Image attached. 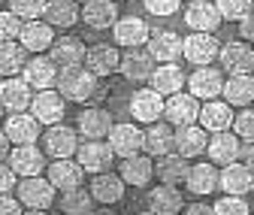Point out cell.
Masks as SVG:
<instances>
[{"mask_svg": "<svg viewBox=\"0 0 254 215\" xmlns=\"http://www.w3.org/2000/svg\"><path fill=\"white\" fill-rule=\"evenodd\" d=\"M97 85H100V79L94 76L85 64L61 67L58 82H55V88L64 94V100H70V103H91V97H94V91H97Z\"/></svg>", "mask_w": 254, "mask_h": 215, "instance_id": "6da1fadb", "label": "cell"}, {"mask_svg": "<svg viewBox=\"0 0 254 215\" xmlns=\"http://www.w3.org/2000/svg\"><path fill=\"white\" fill-rule=\"evenodd\" d=\"M58 197V188L49 182V176H24L18 179V200L24 209H52Z\"/></svg>", "mask_w": 254, "mask_h": 215, "instance_id": "7a4b0ae2", "label": "cell"}, {"mask_svg": "<svg viewBox=\"0 0 254 215\" xmlns=\"http://www.w3.org/2000/svg\"><path fill=\"white\" fill-rule=\"evenodd\" d=\"M200 109H203V100H197L190 91H188V94H185V91H179V94L167 97V103H164V121H170L173 128L197 125Z\"/></svg>", "mask_w": 254, "mask_h": 215, "instance_id": "3957f363", "label": "cell"}, {"mask_svg": "<svg viewBox=\"0 0 254 215\" xmlns=\"http://www.w3.org/2000/svg\"><path fill=\"white\" fill-rule=\"evenodd\" d=\"M43 151L49 158H73L79 151V131L70 125H52L43 134Z\"/></svg>", "mask_w": 254, "mask_h": 215, "instance_id": "277c9868", "label": "cell"}, {"mask_svg": "<svg viewBox=\"0 0 254 215\" xmlns=\"http://www.w3.org/2000/svg\"><path fill=\"white\" fill-rule=\"evenodd\" d=\"M224 73H221V70H215V67H197L194 73H190L188 76V91H190V94H194L197 100H218L221 94H224Z\"/></svg>", "mask_w": 254, "mask_h": 215, "instance_id": "5b68a950", "label": "cell"}, {"mask_svg": "<svg viewBox=\"0 0 254 215\" xmlns=\"http://www.w3.org/2000/svg\"><path fill=\"white\" fill-rule=\"evenodd\" d=\"M76 161L85 167V173L97 176V173L112 170V164H115V151H112V145H109V143H103V140H88V143H82V145H79Z\"/></svg>", "mask_w": 254, "mask_h": 215, "instance_id": "8992f818", "label": "cell"}, {"mask_svg": "<svg viewBox=\"0 0 254 215\" xmlns=\"http://www.w3.org/2000/svg\"><path fill=\"white\" fill-rule=\"evenodd\" d=\"M0 103L6 112H27L34 103V88L24 76H3L0 79Z\"/></svg>", "mask_w": 254, "mask_h": 215, "instance_id": "52a82bcc", "label": "cell"}, {"mask_svg": "<svg viewBox=\"0 0 254 215\" xmlns=\"http://www.w3.org/2000/svg\"><path fill=\"white\" fill-rule=\"evenodd\" d=\"M164 103H167V97L157 94L154 88H136L130 94V115L139 125H154L164 115Z\"/></svg>", "mask_w": 254, "mask_h": 215, "instance_id": "ba28073f", "label": "cell"}, {"mask_svg": "<svg viewBox=\"0 0 254 215\" xmlns=\"http://www.w3.org/2000/svg\"><path fill=\"white\" fill-rule=\"evenodd\" d=\"M30 112L37 115L40 125L52 128V125H61L64 121V112H67V100L58 88H46L40 94H34V103H30Z\"/></svg>", "mask_w": 254, "mask_h": 215, "instance_id": "9c48e42d", "label": "cell"}, {"mask_svg": "<svg viewBox=\"0 0 254 215\" xmlns=\"http://www.w3.org/2000/svg\"><path fill=\"white\" fill-rule=\"evenodd\" d=\"M221 58V67H224L230 76H239V73H254V49L248 40H230L221 46L218 52Z\"/></svg>", "mask_w": 254, "mask_h": 215, "instance_id": "30bf717a", "label": "cell"}, {"mask_svg": "<svg viewBox=\"0 0 254 215\" xmlns=\"http://www.w3.org/2000/svg\"><path fill=\"white\" fill-rule=\"evenodd\" d=\"M221 46L212 34H203V30H190V34L185 37V49H182V58L188 61V64H197V67H206L212 64V61L218 58Z\"/></svg>", "mask_w": 254, "mask_h": 215, "instance_id": "8fae6325", "label": "cell"}, {"mask_svg": "<svg viewBox=\"0 0 254 215\" xmlns=\"http://www.w3.org/2000/svg\"><path fill=\"white\" fill-rule=\"evenodd\" d=\"M49 182L64 194V191H73V188H82V182H85V167L73 158H55L46 170Z\"/></svg>", "mask_w": 254, "mask_h": 215, "instance_id": "7c38bea8", "label": "cell"}, {"mask_svg": "<svg viewBox=\"0 0 254 215\" xmlns=\"http://www.w3.org/2000/svg\"><path fill=\"white\" fill-rule=\"evenodd\" d=\"M142 140H145V131H139V125H133V121H121V125H112L109 131V145L118 158L139 155Z\"/></svg>", "mask_w": 254, "mask_h": 215, "instance_id": "4fadbf2b", "label": "cell"}, {"mask_svg": "<svg viewBox=\"0 0 254 215\" xmlns=\"http://www.w3.org/2000/svg\"><path fill=\"white\" fill-rule=\"evenodd\" d=\"M9 167L18 173V179H24V176H43V170H46V151L37 143L12 145V151H9Z\"/></svg>", "mask_w": 254, "mask_h": 215, "instance_id": "5bb4252c", "label": "cell"}, {"mask_svg": "<svg viewBox=\"0 0 254 215\" xmlns=\"http://www.w3.org/2000/svg\"><path fill=\"white\" fill-rule=\"evenodd\" d=\"M88 191L94 194V200H97L100 206H115V203H121V200H124L127 182L121 179V173L106 170V173L91 176V188H88Z\"/></svg>", "mask_w": 254, "mask_h": 215, "instance_id": "9a60e30c", "label": "cell"}, {"mask_svg": "<svg viewBox=\"0 0 254 215\" xmlns=\"http://www.w3.org/2000/svg\"><path fill=\"white\" fill-rule=\"evenodd\" d=\"M58 73H61V67L52 61V55H34L24 64V70H21V76L27 79V85L30 88H37V91H46V88H55V82H58Z\"/></svg>", "mask_w": 254, "mask_h": 215, "instance_id": "2e32d148", "label": "cell"}, {"mask_svg": "<svg viewBox=\"0 0 254 215\" xmlns=\"http://www.w3.org/2000/svg\"><path fill=\"white\" fill-rule=\"evenodd\" d=\"M112 37H115V46H121V49H136V46L148 43L151 27L139 15H124L112 24Z\"/></svg>", "mask_w": 254, "mask_h": 215, "instance_id": "e0dca14e", "label": "cell"}, {"mask_svg": "<svg viewBox=\"0 0 254 215\" xmlns=\"http://www.w3.org/2000/svg\"><path fill=\"white\" fill-rule=\"evenodd\" d=\"M154 67H157V61H154L151 52L142 49V46L127 49V52L121 55V76H124L127 82H148L151 73H154Z\"/></svg>", "mask_w": 254, "mask_h": 215, "instance_id": "ac0fdd59", "label": "cell"}, {"mask_svg": "<svg viewBox=\"0 0 254 215\" xmlns=\"http://www.w3.org/2000/svg\"><path fill=\"white\" fill-rule=\"evenodd\" d=\"M239 148H242V140L236 137V131H218L209 137V145H206V155L212 164L218 167H227L233 161H239Z\"/></svg>", "mask_w": 254, "mask_h": 215, "instance_id": "d6986e66", "label": "cell"}, {"mask_svg": "<svg viewBox=\"0 0 254 215\" xmlns=\"http://www.w3.org/2000/svg\"><path fill=\"white\" fill-rule=\"evenodd\" d=\"M145 49L151 52V58L157 61V64H170V61H179L182 58L185 40L176 34V30H151Z\"/></svg>", "mask_w": 254, "mask_h": 215, "instance_id": "ffe728a7", "label": "cell"}, {"mask_svg": "<svg viewBox=\"0 0 254 215\" xmlns=\"http://www.w3.org/2000/svg\"><path fill=\"white\" fill-rule=\"evenodd\" d=\"M55 40H58V37H55V27H52L49 21H40V18L24 21V24H21V34H18V43H21L30 55L49 52Z\"/></svg>", "mask_w": 254, "mask_h": 215, "instance_id": "44dd1931", "label": "cell"}, {"mask_svg": "<svg viewBox=\"0 0 254 215\" xmlns=\"http://www.w3.org/2000/svg\"><path fill=\"white\" fill-rule=\"evenodd\" d=\"M85 67L97 76V79L112 76L115 70H121V52H118V46H109V43L91 46L88 55H85Z\"/></svg>", "mask_w": 254, "mask_h": 215, "instance_id": "7402d4cb", "label": "cell"}, {"mask_svg": "<svg viewBox=\"0 0 254 215\" xmlns=\"http://www.w3.org/2000/svg\"><path fill=\"white\" fill-rule=\"evenodd\" d=\"M221 12L215 3H209V0H190L188 9H185V24L190 30H203V34H215V30L221 27Z\"/></svg>", "mask_w": 254, "mask_h": 215, "instance_id": "603a6c76", "label": "cell"}, {"mask_svg": "<svg viewBox=\"0 0 254 215\" xmlns=\"http://www.w3.org/2000/svg\"><path fill=\"white\" fill-rule=\"evenodd\" d=\"M142 151L151 158H164L170 151H176V128L170 121H154L145 131V140H142Z\"/></svg>", "mask_w": 254, "mask_h": 215, "instance_id": "cb8c5ba5", "label": "cell"}, {"mask_svg": "<svg viewBox=\"0 0 254 215\" xmlns=\"http://www.w3.org/2000/svg\"><path fill=\"white\" fill-rule=\"evenodd\" d=\"M3 131L12 140V145H27L40 140V121L34 112H9V118L3 121Z\"/></svg>", "mask_w": 254, "mask_h": 215, "instance_id": "d4e9b609", "label": "cell"}, {"mask_svg": "<svg viewBox=\"0 0 254 215\" xmlns=\"http://www.w3.org/2000/svg\"><path fill=\"white\" fill-rule=\"evenodd\" d=\"M233 118L236 115H233V106L227 100H206L197 125L206 128L209 134H218V131H233Z\"/></svg>", "mask_w": 254, "mask_h": 215, "instance_id": "484cf974", "label": "cell"}, {"mask_svg": "<svg viewBox=\"0 0 254 215\" xmlns=\"http://www.w3.org/2000/svg\"><path fill=\"white\" fill-rule=\"evenodd\" d=\"M185 185H188L190 194H197V197L212 194L215 188H221V170H218V164H212V161L190 164V173H188Z\"/></svg>", "mask_w": 254, "mask_h": 215, "instance_id": "4316f807", "label": "cell"}, {"mask_svg": "<svg viewBox=\"0 0 254 215\" xmlns=\"http://www.w3.org/2000/svg\"><path fill=\"white\" fill-rule=\"evenodd\" d=\"M148 85L157 91V94L173 97V94H179V91L188 85V76H185V70L176 64V61H170V64H157V67H154Z\"/></svg>", "mask_w": 254, "mask_h": 215, "instance_id": "83f0119b", "label": "cell"}, {"mask_svg": "<svg viewBox=\"0 0 254 215\" xmlns=\"http://www.w3.org/2000/svg\"><path fill=\"white\" fill-rule=\"evenodd\" d=\"M76 131H79V137H88V140H103L112 131V115L103 106H88L79 112Z\"/></svg>", "mask_w": 254, "mask_h": 215, "instance_id": "f1b7e54d", "label": "cell"}, {"mask_svg": "<svg viewBox=\"0 0 254 215\" xmlns=\"http://www.w3.org/2000/svg\"><path fill=\"white\" fill-rule=\"evenodd\" d=\"M190 158L179 155V151H170L164 158H154V176L164 182V185H185L188 173H190Z\"/></svg>", "mask_w": 254, "mask_h": 215, "instance_id": "f546056e", "label": "cell"}, {"mask_svg": "<svg viewBox=\"0 0 254 215\" xmlns=\"http://www.w3.org/2000/svg\"><path fill=\"white\" fill-rule=\"evenodd\" d=\"M118 173H121V179L127 182V185L142 188V185H148V182L154 179V161H151V155L139 151V155L121 158V170Z\"/></svg>", "mask_w": 254, "mask_h": 215, "instance_id": "4dcf8cb0", "label": "cell"}, {"mask_svg": "<svg viewBox=\"0 0 254 215\" xmlns=\"http://www.w3.org/2000/svg\"><path fill=\"white\" fill-rule=\"evenodd\" d=\"M148 209L157 215H179L185 212V197L179 191V185H154L148 191Z\"/></svg>", "mask_w": 254, "mask_h": 215, "instance_id": "1f68e13d", "label": "cell"}, {"mask_svg": "<svg viewBox=\"0 0 254 215\" xmlns=\"http://www.w3.org/2000/svg\"><path fill=\"white\" fill-rule=\"evenodd\" d=\"M209 145V131L200 125H188V128H176V151L185 158H197L206 155Z\"/></svg>", "mask_w": 254, "mask_h": 215, "instance_id": "d6a6232c", "label": "cell"}, {"mask_svg": "<svg viewBox=\"0 0 254 215\" xmlns=\"http://www.w3.org/2000/svg\"><path fill=\"white\" fill-rule=\"evenodd\" d=\"M49 55H52V61L58 67H76V64H85L88 49H85V43L79 37H61V40L52 43Z\"/></svg>", "mask_w": 254, "mask_h": 215, "instance_id": "836d02e7", "label": "cell"}, {"mask_svg": "<svg viewBox=\"0 0 254 215\" xmlns=\"http://www.w3.org/2000/svg\"><path fill=\"white\" fill-rule=\"evenodd\" d=\"M254 185V170H248L242 161L236 164H227V167H221V188H224V194H239L245 197Z\"/></svg>", "mask_w": 254, "mask_h": 215, "instance_id": "e575fe53", "label": "cell"}, {"mask_svg": "<svg viewBox=\"0 0 254 215\" xmlns=\"http://www.w3.org/2000/svg\"><path fill=\"white\" fill-rule=\"evenodd\" d=\"M224 97L233 109L239 106V109H245V106H251L254 103V73H239V76H230L227 82H224Z\"/></svg>", "mask_w": 254, "mask_h": 215, "instance_id": "d590c367", "label": "cell"}, {"mask_svg": "<svg viewBox=\"0 0 254 215\" xmlns=\"http://www.w3.org/2000/svg\"><path fill=\"white\" fill-rule=\"evenodd\" d=\"M82 21L94 30H106L118 21V9H115V0H88L82 6Z\"/></svg>", "mask_w": 254, "mask_h": 215, "instance_id": "8d00e7d4", "label": "cell"}, {"mask_svg": "<svg viewBox=\"0 0 254 215\" xmlns=\"http://www.w3.org/2000/svg\"><path fill=\"white\" fill-rule=\"evenodd\" d=\"M43 18L52 27H64V30H67L76 21H82V6H79V0H49Z\"/></svg>", "mask_w": 254, "mask_h": 215, "instance_id": "74e56055", "label": "cell"}, {"mask_svg": "<svg viewBox=\"0 0 254 215\" xmlns=\"http://www.w3.org/2000/svg\"><path fill=\"white\" fill-rule=\"evenodd\" d=\"M27 61H30V52L21 43L15 40L0 43V76H21Z\"/></svg>", "mask_w": 254, "mask_h": 215, "instance_id": "f35d334b", "label": "cell"}, {"mask_svg": "<svg viewBox=\"0 0 254 215\" xmlns=\"http://www.w3.org/2000/svg\"><path fill=\"white\" fill-rule=\"evenodd\" d=\"M94 194L85 188H73V191H64L61 194V209L64 215H91L94 212Z\"/></svg>", "mask_w": 254, "mask_h": 215, "instance_id": "ab89813d", "label": "cell"}, {"mask_svg": "<svg viewBox=\"0 0 254 215\" xmlns=\"http://www.w3.org/2000/svg\"><path fill=\"white\" fill-rule=\"evenodd\" d=\"M46 3H49V0H9V9L21 21H34V18L46 15Z\"/></svg>", "mask_w": 254, "mask_h": 215, "instance_id": "60d3db41", "label": "cell"}, {"mask_svg": "<svg viewBox=\"0 0 254 215\" xmlns=\"http://www.w3.org/2000/svg\"><path fill=\"white\" fill-rule=\"evenodd\" d=\"M218 12L224 21H242L254 6H251V0H218Z\"/></svg>", "mask_w": 254, "mask_h": 215, "instance_id": "b9f144b4", "label": "cell"}, {"mask_svg": "<svg viewBox=\"0 0 254 215\" xmlns=\"http://www.w3.org/2000/svg\"><path fill=\"white\" fill-rule=\"evenodd\" d=\"M21 18L12 12V9H0V43H9V40H18L21 34Z\"/></svg>", "mask_w": 254, "mask_h": 215, "instance_id": "7bdbcfd3", "label": "cell"}, {"mask_svg": "<svg viewBox=\"0 0 254 215\" xmlns=\"http://www.w3.org/2000/svg\"><path fill=\"white\" fill-rule=\"evenodd\" d=\"M248 212H251V206L239 194H224L215 203V215H248Z\"/></svg>", "mask_w": 254, "mask_h": 215, "instance_id": "ee69618b", "label": "cell"}, {"mask_svg": "<svg viewBox=\"0 0 254 215\" xmlns=\"http://www.w3.org/2000/svg\"><path fill=\"white\" fill-rule=\"evenodd\" d=\"M233 131H236L239 140H254V109H251V106H245L242 112H236Z\"/></svg>", "mask_w": 254, "mask_h": 215, "instance_id": "f6af8a7d", "label": "cell"}, {"mask_svg": "<svg viewBox=\"0 0 254 215\" xmlns=\"http://www.w3.org/2000/svg\"><path fill=\"white\" fill-rule=\"evenodd\" d=\"M179 6H182V0H145V9L151 15H173L179 12Z\"/></svg>", "mask_w": 254, "mask_h": 215, "instance_id": "bcb514c9", "label": "cell"}, {"mask_svg": "<svg viewBox=\"0 0 254 215\" xmlns=\"http://www.w3.org/2000/svg\"><path fill=\"white\" fill-rule=\"evenodd\" d=\"M15 188H18V173L0 161V194H12Z\"/></svg>", "mask_w": 254, "mask_h": 215, "instance_id": "7dc6e473", "label": "cell"}, {"mask_svg": "<svg viewBox=\"0 0 254 215\" xmlns=\"http://www.w3.org/2000/svg\"><path fill=\"white\" fill-rule=\"evenodd\" d=\"M24 203L12 194H0V215H24Z\"/></svg>", "mask_w": 254, "mask_h": 215, "instance_id": "c3c4849f", "label": "cell"}, {"mask_svg": "<svg viewBox=\"0 0 254 215\" xmlns=\"http://www.w3.org/2000/svg\"><path fill=\"white\" fill-rule=\"evenodd\" d=\"M239 37H242V40H248V43H254V9L239 21Z\"/></svg>", "mask_w": 254, "mask_h": 215, "instance_id": "681fc988", "label": "cell"}, {"mask_svg": "<svg viewBox=\"0 0 254 215\" xmlns=\"http://www.w3.org/2000/svg\"><path fill=\"white\" fill-rule=\"evenodd\" d=\"M239 161L254 170V140H242V148H239Z\"/></svg>", "mask_w": 254, "mask_h": 215, "instance_id": "f907efd6", "label": "cell"}, {"mask_svg": "<svg viewBox=\"0 0 254 215\" xmlns=\"http://www.w3.org/2000/svg\"><path fill=\"white\" fill-rule=\"evenodd\" d=\"M185 215H215V206H209V203H188L185 206Z\"/></svg>", "mask_w": 254, "mask_h": 215, "instance_id": "816d5d0a", "label": "cell"}, {"mask_svg": "<svg viewBox=\"0 0 254 215\" xmlns=\"http://www.w3.org/2000/svg\"><path fill=\"white\" fill-rule=\"evenodd\" d=\"M9 151H12V140L6 137V131H0V161H9Z\"/></svg>", "mask_w": 254, "mask_h": 215, "instance_id": "f5cc1de1", "label": "cell"}, {"mask_svg": "<svg viewBox=\"0 0 254 215\" xmlns=\"http://www.w3.org/2000/svg\"><path fill=\"white\" fill-rule=\"evenodd\" d=\"M91 215H118V212H115V209H106V206H103V209H94Z\"/></svg>", "mask_w": 254, "mask_h": 215, "instance_id": "db71d44e", "label": "cell"}, {"mask_svg": "<svg viewBox=\"0 0 254 215\" xmlns=\"http://www.w3.org/2000/svg\"><path fill=\"white\" fill-rule=\"evenodd\" d=\"M24 215H49V212H46V209H27Z\"/></svg>", "mask_w": 254, "mask_h": 215, "instance_id": "11a10c76", "label": "cell"}, {"mask_svg": "<svg viewBox=\"0 0 254 215\" xmlns=\"http://www.w3.org/2000/svg\"><path fill=\"white\" fill-rule=\"evenodd\" d=\"M139 215H157V212H151V209H145V212H139Z\"/></svg>", "mask_w": 254, "mask_h": 215, "instance_id": "9f6ffc18", "label": "cell"}, {"mask_svg": "<svg viewBox=\"0 0 254 215\" xmlns=\"http://www.w3.org/2000/svg\"><path fill=\"white\" fill-rule=\"evenodd\" d=\"M3 112H6V109H3V103H0V121H3Z\"/></svg>", "mask_w": 254, "mask_h": 215, "instance_id": "6f0895ef", "label": "cell"}, {"mask_svg": "<svg viewBox=\"0 0 254 215\" xmlns=\"http://www.w3.org/2000/svg\"><path fill=\"white\" fill-rule=\"evenodd\" d=\"M82 3H88V0H82Z\"/></svg>", "mask_w": 254, "mask_h": 215, "instance_id": "680465c9", "label": "cell"}, {"mask_svg": "<svg viewBox=\"0 0 254 215\" xmlns=\"http://www.w3.org/2000/svg\"><path fill=\"white\" fill-rule=\"evenodd\" d=\"M251 6H254V0H251Z\"/></svg>", "mask_w": 254, "mask_h": 215, "instance_id": "91938a15", "label": "cell"}, {"mask_svg": "<svg viewBox=\"0 0 254 215\" xmlns=\"http://www.w3.org/2000/svg\"><path fill=\"white\" fill-rule=\"evenodd\" d=\"M251 191H254V185H251Z\"/></svg>", "mask_w": 254, "mask_h": 215, "instance_id": "94428289", "label": "cell"}, {"mask_svg": "<svg viewBox=\"0 0 254 215\" xmlns=\"http://www.w3.org/2000/svg\"><path fill=\"white\" fill-rule=\"evenodd\" d=\"M0 3H3V0H0Z\"/></svg>", "mask_w": 254, "mask_h": 215, "instance_id": "6125c7cd", "label": "cell"}]
</instances>
